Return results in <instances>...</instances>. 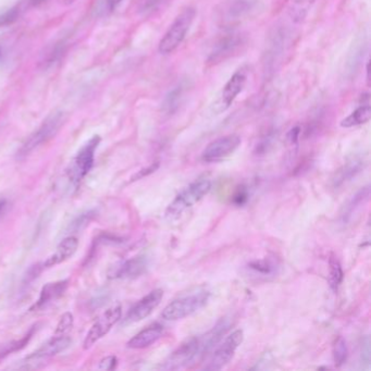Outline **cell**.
I'll use <instances>...</instances> for the list:
<instances>
[{"instance_id": "cell-4", "label": "cell", "mask_w": 371, "mask_h": 371, "mask_svg": "<svg viewBox=\"0 0 371 371\" xmlns=\"http://www.w3.org/2000/svg\"><path fill=\"white\" fill-rule=\"evenodd\" d=\"M209 296L210 293L206 290L182 296L166 306L161 313V317L167 321H176L185 318L205 306Z\"/></svg>"}, {"instance_id": "cell-12", "label": "cell", "mask_w": 371, "mask_h": 371, "mask_svg": "<svg viewBox=\"0 0 371 371\" xmlns=\"http://www.w3.org/2000/svg\"><path fill=\"white\" fill-rule=\"evenodd\" d=\"M246 80L247 75L244 70L236 71L233 75L230 77V80L226 82L225 86L223 87V90H222L219 101H218L217 107L219 108V112L226 110V109L233 103L235 98L239 96V94L243 91V88L245 87Z\"/></svg>"}, {"instance_id": "cell-6", "label": "cell", "mask_w": 371, "mask_h": 371, "mask_svg": "<svg viewBox=\"0 0 371 371\" xmlns=\"http://www.w3.org/2000/svg\"><path fill=\"white\" fill-rule=\"evenodd\" d=\"M243 340L244 333L242 330H235L229 336H226V339L218 346L215 353L212 354L205 369L220 370L223 368L233 358L236 349L243 343Z\"/></svg>"}, {"instance_id": "cell-40", "label": "cell", "mask_w": 371, "mask_h": 371, "mask_svg": "<svg viewBox=\"0 0 371 371\" xmlns=\"http://www.w3.org/2000/svg\"><path fill=\"white\" fill-rule=\"evenodd\" d=\"M74 1H75V0H59V2L62 3V4H71Z\"/></svg>"}, {"instance_id": "cell-24", "label": "cell", "mask_w": 371, "mask_h": 371, "mask_svg": "<svg viewBox=\"0 0 371 371\" xmlns=\"http://www.w3.org/2000/svg\"><path fill=\"white\" fill-rule=\"evenodd\" d=\"M370 196V189L369 186H366L364 187V189L360 190L357 194H356L352 200H350L348 202V205L345 207V210H344V214L342 215L343 217V220L344 221H347L350 217H352V215L354 214V211L358 208V207L364 204L365 201H367L368 198Z\"/></svg>"}, {"instance_id": "cell-37", "label": "cell", "mask_w": 371, "mask_h": 371, "mask_svg": "<svg viewBox=\"0 0 371 371\" xmlns=\"http://www.w3.org/2000/svg\"><path fill=\"white\" fill-rule=\"evenodd\" d=\"M122 0H106V4L108 10H113Z\"/></svg>"}, {"instance_id": "cell-1", "label": "cell", "mask_w": 371, "mask_h": 371, "mask_svg": "<svg viewBox=\"0 0 371 371\" xmlns=\"http://www.w3.org/2000/svg\"><path fill=\"white\" fill-rule=\"evenodd\" d=\"M64 121H66V115L62 111H54L50 116H48L46 120L42 123V125L23 143V145L18 151V158L26 157L38 147L50 141L60 131V128L64 124Z\"/></svg>"}, {"instance_id": "cell-9", "label": "cell", "mask_w": 371, "mask_h": 371, "mask_svg": "<svg viewBox=\"0 0 371 371\" xmlns=\"http://www.w3.org/2000/svg\"><path fill=\"white\" fill-rule=\"evenodd\" d=\"M199 357V346H198V336H194L190 340L185 341L173 352L170 357L163 365V369L167 370H176L194 362L196 358Z\"/></svg>"}, {"instance_id": "cell-41", "label": "cell", "mask_w": 371, "mask_h": 371, "mask_svg": "<svg viewBox=\"0 0 371 371\" xmlns=\"http://www.w3.org/2000/svg\"><path fill=\"white\" fill-rule=\"evenodd\" d=\"M0 58H1V51H0Z\"/></svg>"}, {"instance_id": "cell-8", "label": "cell", "mask_w": 371, "mask_h": 371, "mask_svg": "<svg viewBox=\"0 0 371 371\" xmlns=\"http://www.w3.org/2000/svg\"><path fill=\"white\" fill-rule=\"evenodd\" d=\"M241 145V138L235 134L217 138L201 152V159L205 162H217L231 156Z\"/></svg>"}, {"instance_id": "cell-19", "label": "cell", "mask_w": 371, "mask_h": 371, "mask_svg": "<svg viewBox=\"0 0 371 371\" xmlns=\"http://www.w3.org/2000/svg\"><path fill=\"white\" fill-rule=\"evenodd\" d=\"M254 3L249 0H232L230 3L222 9V17L223 22L233 23L235 21H240L245 18L247 14L253 10Z\"/></svg>"}, {"instance_id": "cell-29", "label": "cell", "mask_w": 371, "mask_h": 371, "mask_svg": "<svg viewBox=\"0 0 371 371\" xmlns=\"http://www.w3.org/2000/svg\"><path fill=\"white\" fill-rule=\"evenodd\" d=\"M316 0H294L293 3V12L298 19L304 18L307 12L309 6H311Z\"/></svg>"}, {"instance_id": "cell-26", "label": "cell", "mask_w": 371, "mask_h": 371, "mask_svg": "<svg viewBox=\"0 0 371 371\" xmlns=\"http://www.w3.org/2000/svg\"><path fill=\"white\" fill-rule=\"evenodd\" d=\"M348 357V347L346 344V341L339 336L338 339H335L333 344V360L336 367H341L344 365L347 360Z\"/></svg>"}, {"instance_id": "cell-39", "label": "cell", "mask_w": 371, "mask_h": 371, "mask_svg": "<svg viewBox=\"0 0 371 371\" xmlns=\"http://www.w3.org/2000/svg\"><path fill=\"white\" fill-rule=\"evenodd\" d=\"M366 71H367V82H368V85L370 84V61H368L367 63V69H366Z\"/></svg>"}, {"instance_id": "cell-36", "label": "cell", "mask_w": 371, "mask_h": 371, "mask_svg": "<svg viewBox=\"0 0 371 371\" xmlns=\"http://www.w3.org/2000/svg\"><path fill=\"white\" fill-rule=\"evenodd\" d=\"M10 207V201L8 198L3 196H0V218H2L7 214Z\"/></svg>"}, {"instance_id": "cell-34", "label": "cell", "mask_w": 371, "mask_h": 371, "mask_svg": "<svg viewBox=\"0 0 371 371\" xmlns=\"http://www.w3.org/2000/svg\"><path fill=\"white\" fill-rule=\"evenodd\" d=\"M300 134V127L299 126H295L293 128H291L289 131L288 135H286V140H288L290 145H296L298 142V137Z\"/></svg>"}, {"instance_id": "cell-20", "label": "cell", "mask_w": 371, "mask_h": 371, "mask_svg": "<svg viewBox=\"0 0 371 371\" xmlns=\"http://www.w3.org/2000/svg\"><path fill=\"white\" fill-rule=\"evenodd\" d=\"M279 267L280 265L278 260L270 258V257H266V258L263 259L251 261V263L247 265V269L254 275L268 278V276H274L278 273Z\"/></svg>"}, {"instance_id": "cell-5", "label": "cell", "mask_w": 371, "mask_h": 371, "mask_svg": "<svg viewBox=\"0 0 371 371\" xmlns=\"http://www.w3.org/2000/svg\"><path fill=\"white\" fill-rule=\"evenodd\" d=\"M99 143L100 137L95 135L78 150L68 170V176L73 184H78L91 171L95 160V151Z\"/></svg>"}, {"instance_id": "cell-18", "label": "cell", "mask_w": 371, "mask_h": 371, "mask_svg": "<svg viewBox=\"0 0 371 371\" xmlns=\"http://www.w3.org/2000/svg\"><path fill=\"white\" fill-rule=\"evenodd\" d=\"M69 286L68 280L51 282V283H47L41 291L39 294V298L37 299L36 304L33 306L32 309H39L44 307V306L48 305L51 301L60 298L61 296L66 293Z\"/></svg>"}, {"instance_id": "cell-11", "label": "cell", "mask_w": 371, "mask_h": 371, "mask_svg": "<svg viewBox=\"0 0 371 371\" xmlns=\"http://www.w3.org/2000/svg\"><path fill=\"white\" fill-rule=\"evenodd\" d=\"M245 44L244 37L241 34H229L225 35L214 47V50L211 51L208 61L211 63H219L222 60H225L226 58L231 57L232 54L239 51V49Z\"/></svg>"}, {"instance_id": "cell-2", "label": "cell", "mask_w": 371, "mask_h": 371, "mask_svg": "<svg viewBox=\"0 0 371 371\" xmlns=\"http://www.w3.org/2000/svg\"><path fill=\"white\" fill-rule=\"evenodd\" d=\"M211 182L207 179H200L193 182L177 195L166 210V217L169 220L177 219L183 212L194 206L211 190Z\"/></svg>"}, {"instance_id": "cell-27", "label": "cell", "mask_w": 371, "mask_h": 371, "mask_svg": "<svg viewBox=\"0 0 371 371\" xmlns=\"http://www.w3.org/2000/svg\"><path fill=\"white\" fill-rule=\"evenodd\" d=\"M183 96V87L179 86L175 87L174 90H172L168 95L166 96V99L163 101V109L167 113H173L177 108H179L181 99Z\"/></svg>"}, {"instance_id": "cell-38", "label": "cell", "mask_w": 371, "mask_h": 371, "mask_svg": "<svg viewBox=\"0 0 371 371\" xmlns=\"http://www.w3.org/2000/svg\"><path fill=\"white\" fill-rule=\"evenodd\" d=\"M46 1H47V0H31V3H32V6H34V7H38Z\"/></svg>"}, {"instance_id": "cell-21", "label": "cell", "mask_w": 371, "mask_h": 371, "mask_svg": "<svg viewBox=\"0 0 371 371\" xmlns=\"http://www.w3.org/2000/svg\"><path fill=\"white\" fill-rule=\"evenodd\" d=\"M371 118V107L369 105H363L354 110L349 116L341 121V126L345 128L354 127L365 124Z\"/></svg>"}, {"instance_id": "cell-17", "label": "cell", "mask_w": 371, "mask_h": 371, "mask_svg": "<svg viewBox=\"0 0 371 371\" xmlns=\"http://www.w3.org/2000/svg\"><path fill=\"white\" fill-rule=\"evenodd\" d=\"M230 324L226 322V320H221L219 323L214 326L209 332L205 335L198 336V346H199V356H205L208 354L211 349H214L217 344L220 342L222 336H223Z\"/></svg>"}, {"instance_id": "cell-23", "label": "cell", "mask_w": 371, "mask_h": 371, "mask_svg": "<svg viewBox=\"0 0 371 371\" xmlns=\"http://www.w3.org/2000/svg\"><path fill=\"white\" fill-rule=\"evenodd\" d=\"M362 167H363L362 161L360 160L349 161L347 165H345L342 169L338 172V174L335 175V179H334L335 186H339L341 184H343L344 182L349 181L353 176H355L358 172H360Z\"/></svg>"}, {"instance_id": "cell-35", "label": "cell", "mask_w": 371, "mask_h": 371, "mask_svg": "<svg viewBox=\"0 0 371 371\" xmlns=\"http://www.w3.org/2000/svg\"><path fill=\"white\" fill-rule=\"evenodd\" d=\"M369 344H370L369 339L366 338V343H364L363 350H362V362L364 364H367L368 369H369V366H370V346H369Z\"/></svg>"}, {"instance_id": "cell-22", "label": "cell", "mask_w": 371, "mask_h": 371, "mask_svg": "<svg viewBox=\"0 0 371 371\" xmlns=\"http://www.w3.org/2000/svg\"><path fill=\"white\" fill-rule=\"evenodd\" d=\"M34 332H35V326H33L31 331H29L28 333H26L20 340L10 341V342L0 345V360H2L6 357H8L9 355H11L13 353L18 352V350H21L25 347L29 341H31V339L33 338Z\"/></svg>"}, {"instance_id": "cell-28", "label": "cell", "mask_w": 371, "mask_h": 371, "mask_svg": "<svg viewBox=\"0 0 371 371\" xmlns=\"http://www.w3.org/2000/svg\"><path fill=\"white\" fill-rule=\"evenodd\" d=\"M73 316L70 313H66L61 316L60 320L57 324L54 334H68L72 330Z\"/></svg>"}, {"instance_id": "cell-13", "label": "cell", "mask_w": 371, "mask_h": 371, "mask_svg": "<svg viewBox=\"0 0 371 371\" xmlns=\"http://www.w3.org/2000/svg\"><path fill=\"white\" fill-rule=\"evenodd\" d=\"M70 343L71 339L67 334H54V336L44 343L35 352L27 356V359L38 360L56 356L59 353L63 352L64 349H67Z\"/></svg>"}, {"instance_id": "cell-25", "label": "cell", "mask_w": 371, "mask_h": 371, "mask_svg": "<svg viewBox=\"0 0 371 371\" xmlns=\"http://www.w3.org/2000/svg\"><path fill=\"white\" fill-rule=\"evenodd\" d=\"M329 270H330V286L334 292H336L340 284L342 283L343 278H344V273H343V269L341 267L340 261L335 258V257L332 255L329 260Z\"/></svg>"}, {"instance_id": "cell-30", "label": "cell", "mask_w": 371, "mask_h": 371, "mask_svg": "<svg viewBox=\"0 0 371 371\" xmlns=\"http://www.w3.org/2000/svg\"><path fill=\"white\" fill-rule=\"evenodd\" d=\"M19 17V10L17 8H12L8 11L0 14V26H6L9 24H12L14 21H17Z\"/></svg>"}, {"instance_id": "cell-10", "label": "cell", "mask_w": 371, "mask_h": 371, "mask_svg": "<svg viewBox=\"0 0 371 371\" xmlns=\"http://www.w3.org/2000/svg\"><path fill=\"white\" fill-rule=\"evenodd\" d=\"M162 297H163V291L161 289H156L154 291H151L150 293H148L141 300H138L137 303L130 309V311H128L125 317V322L126 323L138 322V321L147 318L148 316H149L152 311H154L158 306H159Z\"/></svg>"}, {"instance_id": "cell-3", "label": "cell", "mask_w": 371, "mask_h": 371, "mask_svg": "<svg viewBox=\"0 0 371 371\" xmlns=\"http://www.w3.org/2000/svg\"><path fill=\"white\" fill-rule=\"evenodd\" d=\"M196 17V10L193 7L185 8L177 16L170 25L165 36L159 43V51L163 54L171 53L179 47L184 41L187 32L190 31L194 19Z\"/></svg>"}, {"instance_id": "cell-16", "label": "cell", "mask_w": 371, "mask_h": 371, "mask_svg": "<svg viewBox=\"0 0 371 371\" xmlns=\"http://www.w3.org/2000/svg\"><path fill=\"white\" fill-rule=\"evenodd\" d=\"M146 268L147 259L143 256H137L117 267L111 276L116 279H134L144 273Z\"/></svg>"}, {"instance_id": "cell-14", "label": "cell", "mask_w": 371, "mask_h": 371, "mask_svg": "<svg viewBox=\"0 0 371 371\" xmlns=\"http://www.w3.org/2000/svg\"><path fill=\"white\" fill-rule=\"evenodd\" d=\"M78 247V240L75 236H69L66 237L61 243L58 245L56 251L49 256L48 258L44 261L42 267L43 268H50V267L60 265L75 254Z\"/></svg>"}, {"instance_id": "cell-33", "label": "cell", "mask_w": 371, "mask_h": 371, "mask_svg": "<svg viewBox=\"0 0 371 371\" xmlns=\"http://www.w3.org/2000/svg\"><path fill=\"white\" fill-rule=\"evenodd\" d=\"M158 168H159V162L156 161V162H154V163H151V165H150L149 167H147L146 169L141 170L140 172L137 173V174H135L134 176H133L132 181H135V180H138V179H142V177H144V176H146V175H148V174H151V173H154V172L158 169Z\"/></svg>"}, {"instance_id": "cell-31", "label": "cell", "mask_w": 371, "mask_h": 371, "mask_svg": "<svg viewBox=\"0 0 371 371\" xmlns=\"http://www.w3.org/2000/svg\"><path fill=\"white\" fill-rule=\"evenodd\" d=\"M118 365V359L116 356H107V357L102 358L99 365H98V369L99 370H113L116 369Z\"/></svg>"}, {"instance_id": "cell-7", "label": "cell", "mask_w": 371, "mask_h": 371, "mask_svg": "<svg viewBox=\"0 0 371 371\" xmlns=\"http://www.w3.org/2000/svg\"><path fill=\"white\" fill-rule=\"evenodd\" d=\"M121 316L122 308L120 305L113 306L100 315L85 336L83 344L84 349L91 348L94 344L102 339L112 329V326L121 319Z\"/></svg>"}, {"instance_id": "cell-32", "label": "cell", "mask_w": 371, "mask_h": 371, "mask_svg": "<svg viewBox=\"0 0 371 371\" xmlns=\"http://www.w3.org/2000/svg\"><path fill=\"white\" fill-rule=\"evenodd\" d=\"M247 199H248V192L245 187H240L233 196V202L236 206H242L245 204Z\"/></svg>"}, {"instance_id": "cell-15", "label": "cell", "mask_w": 371, "mask_h": 371, "mask_svg": "<svg viewBox=\"0 0 371 371\" xmlns=\"http://www.w3.org/2000/svg\"><path fill=\"white\" fill-rule=\"evenodd\" d=\"M163 333V326L159 323H154L146 329L142 330L127 342V347L133 349L146 348L159 340Z\"/></svg>"}]
</instances>
